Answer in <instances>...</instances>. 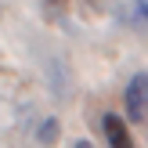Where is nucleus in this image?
<instances>
[{
  "instance_id": "4",
  "label": "nucleus",
  "mask_w": 148,
  "mask_h": 148,
  "mask_svg": "<svg viewBox=\"0 0 148 148\" xmlns=\"http://www.w3.org/2000/svg\"><path fill=\"white\" fill-rule=\"evenodd\" d=\"M54 134H58V123L47 119V123H43V141H54Z\"/></svg>"
},
{
  "instance_id": "1",
  "label": "nucleus",
  "mask_w": 148,
  "mask_h": 148,
  "mask_svg": "<svg viewBox=\"0 0 148 148\" xmlns=\"http://www.w3.org/2000/svg\"><path fill=\"white\" fill-rule=\"evenodd\" d=\"M123 105H127V119L141 123L148 116V72H137L123 90Z\"/></svg>"
},
{
  "instance_id": "6",
  "label": "nucleus",
  "mask_w": 148,
  "mask_h": 148,
  "mask_svg": "<svg viewBox=\"0 0 148 148\" xmlns=\"http://www.w3.org/2000/svg\"><path fill=\"white\" fill-rule=\"evenodd\" d=\"M47 4H62V0H47Z\"/></svg>"
},
{
  "instance_id": "5",
  "label": "nucleus",
  "mask_w": 148,
  "mask_h": 148,
  "mask_svg": "<svg viewBox=\"0 0 148 148\" xmlns=\"http://www.w3.org/2000/svg\"><path fill=\"white\" fill-rule=\"evenodd\" d=\"M72 148H94L90 141H76V145H72Z\"/></svg>"
},
{
  "instance_id": "3",
  "label": "nucleus",
  "mask_w": 148,
  "mask_h": 148,
  "mask_svg": "<svg viewBox=\"0 0 148 148\" xmlns=\"http://www.w3.org/2000/svg\"><path fill=\"white\" fill-rule=\"evenodd\" d=\"M130 11H134V18L148 22V0H134V4H130Z\"/></svg>"
},
{
  "instance_id": "2",
  "label": "nucleus",
  "mask_w": 148,
  "mask_h": 148,
  "mask_svg": "<svg viewBox=\"0 0 148 148\" xmlns=\"http://www.w3.org/2000/svg\"><path fill=\"white\" fill-rule=\"evenodd\" d=\"M101 127H105V137H108V145H112V148H134V137H130L127 123H123L119 116H105Z\"/></svg>"
}]
</instances>
